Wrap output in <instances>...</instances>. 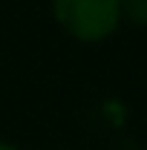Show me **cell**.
<instances>
[{
  "mask_svg": "<svg viewBox=\"0 0 147 150\" xmlns=\"http://www.w3.org/2000/svg\"><path fill=\"white\" fill-rule=\"evenodd\" d=\"M52 18L69 38L101 43L121 26V0H49Z\"/></svg>",
  "mask_w": 147,
  "mask_h": 150,
  "instance_id": "6da1fadb",
  "label": "cell"
},
{
  "mask_svg": "<svg viewBox=\"0 0 147 150\" xmlns=\"http://www.w3.org/2000/svg\"><path fill=\"white\" fill-rule=\"evenodd\" d=\"M121 20L133 26H147V0H121Z\"/></svg>",
  "mask_w": 147,
  "mask_h": 150,
  "instance_id": "7a4b0ae2",
  "label": "cell"
},
{
  "mask_svg": "<svg viewBox=\"0 0 147 150\" xmlns=\"http://www.w3.org/2000/svg\"><path fill=\"white\" fill-rule=\"evenodd\" d=\"M0 150H20V147H15V144H9V142H0Z\"/></svg>",
  "mask_w": 147,
  "mask_h": 150,
  "instance_id": "3957f363",
  "label": "cell"
}]
</instances>
